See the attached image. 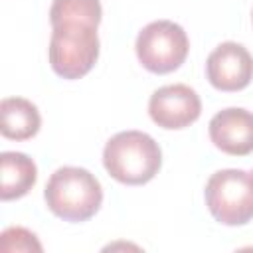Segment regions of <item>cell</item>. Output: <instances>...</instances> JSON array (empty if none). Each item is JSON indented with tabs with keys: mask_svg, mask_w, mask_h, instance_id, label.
I'll return each mask as SVG.
<instances>
[{
	"mask_svg": "<svg viewBox=\"0 0 253 253\" xmlns=\"http://www.w3.org/2000/svg\"><path fill=\"white\" fill-rule=\"evenodd\" d=\"M0 249L2 251H42V243L38 241L36 233L26 227H8L0 235Z\"/></svg>",
	"mask_w": 253,
	"mask_h": 253,
	"instance_id": "12",
	"label": "cell"
},
{
	"mask_svg": "<svg viewBox=\"0 0 253 253\" xmlns=\"http://www.w3.org/2000/svg\"><path fill=\"white\" fill-rule=\"evenodd\" d=\"M202 113L200 95L184 83L158 87L148 99V115L150 119L168 130L186 128L198 121Z\"/></svg>",
	"mask_w": 253,
	"mask_h": 253,
	"instance_id": "6",
	"label": "cell"
},
{
	"mask_svg": "<svg viewBox=\"0 0 253 253\" xmlns=\"http://www.w3.org/2000/svg\"><path fill=\"white\" fill-rule=\"evenodd\" d=\"M49 211L63 221L79 223L91 219L103 204L101 182L87 168L61 166L57 168L43 190Z\"/></svg>",
	"mask_w": 253,
	"mask_h": 253,
	"instance_id": "2",
	"label": "cell"
},
{
	"mask_svg": "<svg viewBox=\"0 0 253 253\" xmlns=\"http://www.w3.org/2000/svg\"><path fill=\"white\" fill-rule=\"evenodd\" d=\"M206 206L215 221L223 225H245L253 219V176L239 168L217 170L210 176Z\"/></svg>",
	"mask_w": 253,
	"mask_h": 253,
	"instance_id": "4",
	"label": "cell"
},
{
	"mask_svg": "<svg viewBox=\"0 0 253 253\" xmlns=\"http://www.w3.org/2000/svg\"><path fill=\"white\" fill-rule=\"evenodd\" d=\"M2 136L10 140H28L38 134L42 117L38 107L24 97H6L0 103Z\"/></svg>",
	"mask_w": 253,
	"mask_h": 253,
	"instance_id": "10",
	"label": "cell"
},
{
	"mask_svg": "<svg viewBox=\"0 0 253 253\" xmlns=\"http://www.w3.org/2000/svg\"><path fill=\"white\" fill-rule=\"evenodd\" d=\"M0 172H2V186H0L2 202H10L26 196L38 182L36 162L24 152H16V150L2 152Z\"/></svg>",
	"mask_w": 253,
	"mask_h": 253,
	"instance_id": "9",
	"label": "cell"
},
{
	"mask_svg": "<svg viewBox=\"0 0 253 253\" xmlns=\"http://www.w3.org/2000/svg\"><path fill=\"white\" fill-rule=\"evenodd\" d=\"M251 16H253V14H251Z\"/></svg>",
	"mask_w": 253,
	"mask_h": 253,
	"instance_id": "14",
	"label": "cell"
},
{
	"mask_svg": "<svg viewBox=\"0 0 253 253\" xmlns=\"http://www.w3.org/2000/svg\"><path fill=\"white\" fill-rule=\"evenodd\" d=\"M103 166L117 182L140 186L158 174L162 150L150 134L142 130H123L107 140L103 148Z\"/></svg>",
	"mask_w": 253,
	"mask_h": 253,
	"instance_id": "1",
	"label": "cell"
},
{
	"mask_svg": "<svg viewBox=\"0 0 253 253\" xmlns=\"http://www.w3.org/2000/svg\"><path fill=\"white\" fill-rule=\"evenodd\" d=\"M103 8L99 0H53L49 8L51 26L59 24H91L99 26Z\"/></svg>",
	"mask_w": 253,
	"mask_h": 253,
	"instance_id": "11",
	"label": "cell"
},
{
	"mask_svg": "<svg viewBox=\"0 0 253 253\" xmlns=\"http://www.w3.org/2000/svg\"><path fill=\"white\" fill-rule=\"evenodd\" d=\"M210 138L229 156H247L253 152V113L241 107H227L215 113L208 125Z\"/></svg>",
	"mask_w": 253,
	"mask_h": 253,
	"instance_id": "8",
	"label": "cell"
},
{
	"mask_svg": "<svg viewBox=\"0 0 253 253\" xmlns=\"http://www.w3.org/2000/svg\"><path fill=\"white\" fill-rule=\"evenodd\" d=\"M206 75L219 91H241L253 79V57L245 45L237 42H223L208 55Z\"/></svg>",
	"mask_w": 253,
	"mask_h": 253,
	"instance_id": "7",
	"label": "cell"
},
{
	"mask_svg": "<svg viewBox=\"0 0 253 253\" xmlns=\"http://www.w3.org/2000/svg\"><path fill=\"white\" fill-rule=\"evenodd\" d=\"M49 65L63 79H81L99 59L97 26L91 24H59L51 26Z\"/></svg>",
	"mask_w": 253,
	"mask_h": 253,
	"instance_id": "3",
	"label": "cell"
},
{
	"mask_svg": "<svg viewBox=\"0 0 253 253\" xmlns=\"http://www.w3.org/2000/svg\"><path fill=\"white\" fill-rule=\"evenodd\" d=\"M134 49L144 69L164 75L186 61L190 40L180 24L172 20H154L138 32Z\"/></svg>",
	"mask_w": 253,
	"mask_h": 253,
	"instance_id": "5",
	"label": "cell"
},
{
	"mask_svg": "<svg viewBox=\"0 0 253 253\" xmlns=\"http://www.w3.org/2000/svg\"><path fill=\"white\" fill-rule=\"evenodd\" d=\"M251 176H253V172H251Z\"/></svg>",
	"mask_w": 253,
	"mask_h": 253,
	"instance_id": "13",
	"label": "cell"
}]
</instances>
